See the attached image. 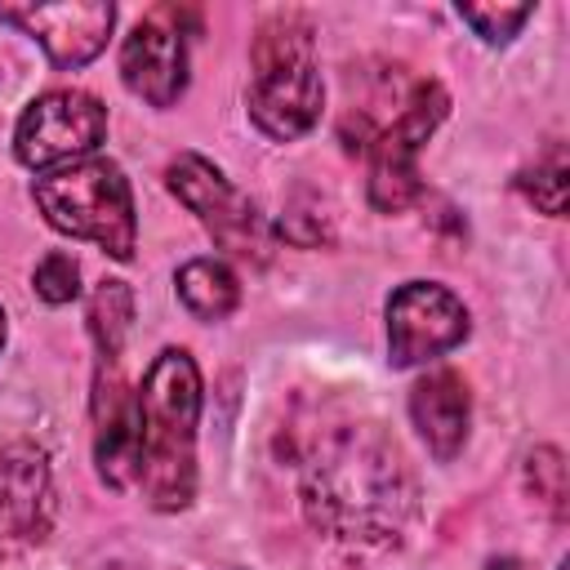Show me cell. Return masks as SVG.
Wrapping results in <instances>:
<instances>
[{"mask_svg":"<svg viewBox=\"0 0 570 570\" xmlns=\"http://www.w3.org/2000/svg\"><path fill=\"white\" fill-rule=\"evenodd\" d=\"M303 508L316 530L343 543H392L410 517V476L392 441L343 423L321 436L303 472Z\"/></svg>","mask_w":570,"mask_h":570,"instance_id":"cell-1","label":"cell"},{"mask_svg":"<svg viewBox=\"0 0 570 570\" xmlns=\"http://www.w3.org/2000/svg\"><path fill=\"white\" fill-rule=\"evenodd\" d=\"M200 374L178 347H165L138 387V490L156 512H178L196 490Z\"/></svg>","mask_w":570,"mask_h":570,"instance_id":"cell-2","label":"cell"},{"mask_svg":"<svg viewBox=\"0 0 570 570\" xmlns=\"http://www.w3.org/2000/svg\"><path fill=\"white\" fill-rule=\"evenodd\" d=\"M254 76H249V116L267 138H298L321 116V71L312 53V27L294 13H276L254 36Z\"/></svg>","mask_w":570,"mask_h":570,"instance_id":"cell-3","label":"cell"},{"mask_svg":"<svg viewBox=\"0 0 570 570\" xmlns=\"http://www.w3.org/2000/svg\"><path fill=\"white\" fill-rule=\"evenodd\" d=\"M31 196L40 205V214L49 218V227H58L76 240H94L111 258L134 254L138 223H134V196H129L120 165H111L102 156L71 160L62 169L40 174L31 183Z\"/></svg>","mask_w":570,"mask_h":570,"instance_id":"cell-4","label":"cell"},{"mask_svg":"<svg viewBox=\"0 0 570 570\" xmlns=\"http://www.w3.org/2000/svg\"><path fill=\"white\" fill-rule=\"evenodd\" d=\"M165 178H169V191L214 232V240L227 254L249 258V263H267V254H272L267 223L209 160H200L196 151H183L178 160H169Z\"/></svg>","mask_w":570,"mask_h":570,"instance_id":"cell-5","label":"cell"},{"mask_svg":"<svg viewBox=\"0 0 570 570\" xmlns=\"http://www.w3.org/2000/svg\"><path fill=\"white\" fill-rule=\"evenodd\" d=\"M445 107H450L445 89H441L436 80H423V85L405 98L401 116L374 138L370 205H374L379 214H401V209L419 196V187H423V183H419V151H423L428 134L441 125Z\"/></svg>","mask_w":570,"mask_h":570,"instance_id":"cell-6","label":"cell"},{"mask_svg":"<svg viewBox=\"0 0 570 570\" xmlns=\"http://www.w3.org/2000/svg\"><path fill=\"white\" fill-rule=\"evenodd\" d=\"M107 134V107L85 89H53L36 98L13 134V151L31 169L85 160Z\"/></svg>","mask_w":570,"mask_h":570,"instance_id":"cell-7","label":"cell"},{"mask_svg":"<svg viewBox=\"0 0 570 570\" xmlns=\"http://www.w3.org/2000/svg\"><path fill=\"white\" fill-rule=\"evenodd\" d=\"M468 334V312L463 303L432 281H410L387 298V347H392V365H419L432 361L441 352H450L454 343H463Z\"/></svg>","mask_w":570,"mask_h":570,"instance_id":"cell-8","label":"cell"},{"mask_svg":"<svg viewBox=\"0 0 570 570\" xmlns=\"http://www.w3.org/2000/svg\"><path fill=\"white\" fill-rule=\"evenodd\" d=\"M53 521L49 463L31 445H0V557L45 539Z\"/></svg>","mask_w":570,"mask_h":570,"instance_id":"cell-9","label":"cell"},{"mask_svg":"<svg viewBox=\"0 0 570 570\" xmlns=\"http://www.w3.org/2000/svg\"><path fill=\"white\" fill-rule=\"evenodd\" d=\"M0 22L36 36L53 67H85L116 22V9L102 0L89 4H0Z\"/></svg>","mask_w":570,"mask_h":570,"instance_id":"cell-10","label":"cell"},{"mask_svg":"<svg viewBox=\"0 0 570 570\" xmlns=\"http://www.w3.org/2000/svg\"><path fill=\"white\" fill-rule=\"evenodd\" d=\"M120 76L125 85L147 98L151 107H169L183 85H187V49H183V31L169 27V18L156 9L151 18H142L120 49Z\"/></svg>","mask_w":570,"mask_h":570,"instance_id":"cell-11","label":"cell"},{"mask_svg":"<svg viewBox=\"0 0 570 570\" xmlns=\"http://www.w3.org/2000/svg\"><path fill=\"white\" fill-rule=\"evenodd\" d=\"M98 374L94 392V459L111 490L138 485V392L125 383L116 361Z\"/></svg>","mask_w":570,"mask_h":570,"instance_id":"cell-12","label":"cell"},{"mask_svg":"<svg viewBox=\"0 0 570 570\" xmlns=\"http://www.w3.org/2000/svg\"><path fill=\"white\" fill-rule=\"evenodd\" d=\"M410 419L436 459H454L468 441V419H472L468 383L454 370L423 374L410 392Z\"/></svg>","mask_w":570,"mask_h":570,"instance_id":"cell-13","label":"cell"},{"mask_svg":"<svg viewBox=\"0 0 570 570\" xmlns=\"http://www.w3.org/2000/svg\"><path fill=\"white\" fill-rule=\"evenodd\" d=\"M178 298L200 321H223L240 303V285H236V276H232L227 263H218V258H191V263L178 267Z\"/></svg>","mask_w":570,"mask_h":570,"instance_id":"cell-14","label":"cell"},{"mask_svg":"<svg viewBox=\"0 0 570 570\" xmlns=\"http://www.w3.org/2000/svg\"><path fill=\"white\" fill-rule=\"evenodd\" d=\"M129 321H134V294L125 281H102L89 298V334L98 343V356L102 361H116L120 347H125V334H129Z\"/></svg>","mask_w":570,"mask_h":570,"instance_id":"cell-15","label":"cell"},{"mask_svg":"<svg viewBox=\"0 0 570 570\" xmlns=\"http://www.w3.org/2000/svg\"><path fill=\"white\" fill-rule=\"evenodd\" d=\"M517 187H521V191H525L543 214L561 218V214H566V191H570L566 147H561V142H552V147H548V156H543V160H534V169H525V174L517 178Z\"/></svg>","mask_w":570,"mask_h":570,"instance_id":"cell-16","label":"cell"},{"mask_svg":"<svg viewBox=\"0 0 570 570\" xmlns=\"http://www.w3.org/2000/svg\"><path fill=\"white\" fill-rule=\"evenodd\" d=\"M525 481H530L534 499L552 517H566V463H561V450H552V445L534 450L530 463H525Z\"/></svg>","mask_w":570,"mask_h":570,"instance_id":"cell-17","label":"cell"},{"mask_svg":"<svg viewBox=\"0 0 570 570\" xmlns=\"http://www.w3.org/2000/svg\"><path fill=\"white\" fill-rule=\"evenodd\" d=\"M530 4H459V18L490 45H503L521 31V22L530 18Z\"/></svg>","mask_w":570,"mask_h":570,"instance_id":"cell-18","label":"cell"},{"mask_svg":"<svg viewBox=\"0 0 570 570\" xmlns=\"http://www.w3.org/2000/svg\"><path fill=\"white\" fill-rule=\"evenodd\" d=\"M36 294L45 303H71L80 294V267L71 254H45L36 263Z\"/></svg>","mask_w":570,"mask_h":570,"instance_id":"cell-19","label":"cell"},{"mask_svg":"<svg viewBox=\"0 0 570 570\" xmlns=\"http://www.w3.org/2000/svg\"><path fill=\"white\" fill-rule=\"evenodd\" d=\"M490 570H517V561H508V557H503V561H490Z\"/></svg>","mask_w":570,"mask_h":570,"instance_id":"cell-20","label":"cell"},{"mask_svg":"<svg viewBox=\"0 0 570 570\" xmlns=\"http://www.w3.org/2000/svg\"><path fill=\"white\" fill-rule=\"evenodd\" d=\"M0 343H4V316H0Z\"/></svg>","mask_w":570,"mask_h":570,"instance_id":"cell-21","label":"cell"},{"mask_svg":"<svg viewBox=\"0 0 570 570\" xmlns=\"http://www.w3.org/2000/svg\"><path fill=\"white\" fill-rule=\"evenodd\" d=\"M561 570H566V566H561Z\"/></svg>","mask_w":570,"mask_h":570,"instance_id":"cell-22","label":"cell"}]
</instances>
